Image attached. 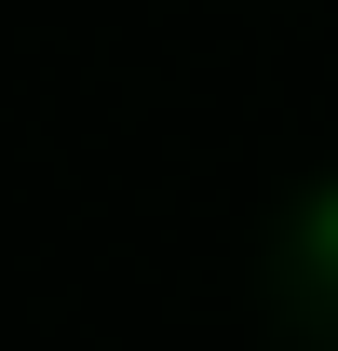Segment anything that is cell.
Listing matches in <instances>:
<instances>
[{
    "label": "cell",
    "instance_id": "obj_1",
    "mask_svg": "<svg viewBox=\"0 0 338 351\" xmlns=\"http://www.w3.org/2000/svg\"><path fill=\"white\" fill-rule=\"evenodd\" d=\"M311 257L338 270V189H325V203H311Z\"/></svg>",
    "mask_w": 338,
    "mask_h": 351
}]
</instances>
